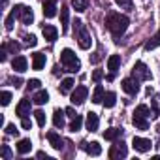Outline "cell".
Wrapping results in <instances>:
<instances>
[{
	"mask_svg": "<svg viewBox=\"0 0 160 160\" xmlns=\"http://www.w3.org/2000/svg\"><path fill=\"white\" fill-rule=\"evenodd\" d=\"M106 25H108V30L113 34V40L119 42V38L126 32V28L130 25V19L126 15H121V13H111L106 21Z\"/></svg>",
	"mask_w": 160,
	"mask_h": 160,
	"instance_id": "obj_1",
	"label": "cell"
},
{
	"mask_svg": "<svg viewBox=\"0 0 160 160\" xmlns=\"http://www.w3.org/2000/svg\"><path fill=\"white\" fill-rule=\"evenodd\" d=\"M73 36H75V40H77V43H79L81 49H89L92 45L91 32L87 30V27L83 25V21H79V19H75V23H73Z\"/></svg>",
	"mask_w": 160,
	"mask_h": 160,
	"instance_id": "obj_2",
	"label": "cell"
},
{
	"mask_svg": "<svg viewBox=\"0 0 160 160\" xmlns=\"http://www.w3.org/2000/svg\"><path fill=\"white\" fill-rule=\"evenodd\" d=\"M60 64L64 66L66 72H77L79 68H81V62H79V58L75 57V53L72 49H62V53H60Z\"/></svg>",
	"mask_w": 160,
	"mask_h": 160,
	"instance_id": "obj_3",
	"label": "cell"
},
{
	"mask_svg": "<svg viewBox=\"0 0 160 160\" xmlns=\"http://www.w3.org/2000/svg\"><path fill=\"white\" fill-rule=\"evenodd\" d=\"M13 12H15V15H17V19L23 23V25H30L32 21H34V13H32V10L28 8V6H23V4H17L15 8H13Z\"/></svg>",
	"mask_w": 160,
	"mask_h": 160,
	"instance_id": "obj_4",
	"label": "cell"
},
{
	"mask_svg": "<svg viewBox=\"0 0 160 160\" xmlns=\"http://www.w3.org/2000/svg\"><path fill=\"white\" fill-rule=\"evenodd\" d=\"M109 158L111 160H119V158H126V154H128V147H126V143L124 141H117L115 139V143L111 145V149H109Z\"/></svg>",
	"mask_w": 160,
	"mask_h": 160,
	"instance_id": "obj_5",
	"label": "cell"
},
{
	"mask_svg": "<svg viewBox=\"0 0 160 160\" xmlns=\"http://www.w3.org/2000/svg\"><path fill=\"white\" fill-rule=\"evenodd\" d=\"M132 77L138 79V81H147V79H151V72L149 68L145 66V62H136L134 68H132Z\"/></svg>",
	"mask_w": 160,
	"mask_h": 160,
	"instance_id": "obj_6",
	"label": "cell"
},
{
	"mask_svg": "<svg viewBox=\"0 0 160 160\" xmlns=\"http://www.w3.org/2000/svg\"><path fill=\"white\" fill-rule=\"evenodd\" d=\"M122 91L124 92H128L130 96H136L138 92H139V81L138 79H134V77H126V79H122Z\"/></svg>",
	"mask_w": 160,
	"mask_h": 160,
	"instance_id": "obj_7",
	"label": "cell"
},
{
	"mask_svg": "<svg viewBox=\"0 0 160 160\" xmlns=\"http://www.w3.org/2000/svg\"><path fill=\"white\" fill-rule=\"evenodd\" d=\"M87 94H89L87 87H83V85L75 87V91L72 92V104H75V106H81V104L87 100Z\"/></svg>",
	"mask_w": 160,
	"mask_h": 160,
	"instance_id": "obj_8",
	"label": "cell"
},
{
	"mask_svg": "<svg viewBox=\"0 0 160 160\" xmlns=\"http://www.w3.org/2000/svg\"><path fill=\"white\" fill-rule=\"evenodd\" d=\"M132 147H134L136 151H139V152H147V151H151L152 143H151V139H145V138H138V136H134V139H132Z\"/></svg>",
	"mask_w": 160,
	"mask_h": 160,
	"instance_id": "obj_9",
	"label": "cell"
},
{
	"mask_svg": "<svg viewBox=\"0 0 160 160\" xmlns=\"http://www.w3.org/2000/svg\"><path fill=\"white\" fill-rule=\"evenodd\" d=\"M42 32H43V38H45L49 43H53V42L58 38V30H57V27H53V25H43V27H42Z\"/></svg>",
	"mask_w": 160,
	"mask_h": 160,
	"instance_id": "obj_10",
	"label": "cell"
},
{
	"mask_svg": "<svg viewBox=\"0 0 160 160\" xmlns=\"http://www.w3.org/2000/svg\"><path fill=\"white\" fill-rule=\"evenodd\" d=\"M85 124H87V130H89V132H96V130H98V124H100L98 115H96L94 111L87 113V121H85Z\"/></svg>",
	"mask_w": 160,
	"mask_h": 160,
	"instance_id": "obj_11",
	"label": "cell"
},
{
	"mask_svg": "<svg viewBox=\"0 0 160 160\" xmlns=\"http://www.w3.org/2000/svg\"><path fill=\"white\" fill-rule=\"evenodd\" d=\"M12 66H13V70H15V72L23 73V72H27V68H28V62H27V58H25L23 55H19V57H15V58L12 60Z\"/></svg>",
	"mask_w": 160,
	"mask_h": 160,
	"instance_id": "obj_12",
	"label": "cell"
},
{
	"mask_svg": "<svg viewBox=\"0 0 160 160\" xmlns=\"http://www.w3.org/2000/svg\"><path fill=\"white\" fill-rule=\"evenodd\" d=\"M15 113L23 119V117H27V115H30V100H27V98H23L19 104H17V108H15Z\"/></svg>",
	"mask_w": 160,
	"mask_h": 160,
	"instance_id": "obj_13",
	"label": "cell"
},
{
	"mask_svg": "<svg viewBox=\"0 0 160 160\" xmlns=\"http://www.w3.org/2000/svg\"><path fill=\"white\" fill-rule=\"evenodd\" d=\"M47 139H49L51 147H53V149H57V151H60V149L64 147V139H62L57 132H47Z\"/></svg>",
	"mask_w": 160,
	"mask_h": 160,
	"instance_id": "obj_14",
	"label": "cell"
},
{
	"mask_svg": "<svg viewBox=\"0 0 160 160\" xmlns=\"http://www.w3.org/2000/svg\"><path fill=\"white\" fill-rule=\"evenodd\" d=\"M132 124H134L136 128H139V130H147V128H149V121H147V117L138 115V113H134V117H132Z\"/></svg>",
	"mask_w": 160,
	"mask_h": 160,
	"instance_id": "obj_15",
	"label": "cell"
},
{
	"mask_svg": "<svg viewBox=\"0 0 160 160\" xmlns=\"http://www.w3.org/2000/svg\"><path fill=\"white\" fill-rule=\"evenodd\" d=\"M45 60H47V58H45L43 53H34V55H32V68H34V70H42V68L45 66Z\"/></svg>",
	"mask_w": 160,
	"mask_h": 160,
	"instance_id": "obj_16",
	"label": "cell"
},
{
	"mask_svg": "<svg viewBox=\"0 0 160 160\" xmlns=\"http://www.w3.org/2000/svg\"><path fill=\"white\" fill-rule=\"evenodd\" d=\"M119 66H121V57L119 55H111L108 58V70H109V73H117Z\"/></svg>",
	"mask_w": 160,
	"mask_h": 160,
	"instance_id": "obj_17",
	"label": "cell"
},
{
	"mask_svg": "<svg viewBox=\"0 0 160 160\" xmlns=\"http://www.w3.org/2000/svg\"><path fill=\"white\" fill-rule=\"evenodd\" d=\"M83 147H85V151L91 154V156H98L100 152H102V147H100V143L98 141H91V143H83Z\"/></svg>",
	"mask_w": 160,
	"mask_h": 160,
	"instance_id": "obj_18",
	"label": "cell"
},
{
	"mask_svg": "<svg viewBox=\"0 0 160 160\" xmlns=\"http://www.w3.org/2000/svg\"><path fill=\"white\" fill-rule=\"evenodd\" d=\"M122 136V128H108L106 132H104V138L108 139V141H115V139H119Z\"/></svg>",
	"mask_w": 160,
	"mask_h": 160,
	"instance_id": "obj_19",
	"label": "cell"
},
{
	"mask_svg": "<svg viewBox=\"0 0 160 160\" xmlns=\"http://www.w3.org/2000/svg\"><path fill=\"white\" fill-rule=\"evenodd\" d=\"M43 15L47 19L57 15V2H43Z\"/></svg>",
	"mask_w": 160,
	"mask_h": 160,
	"instance_id": "obj_20",
	"label": "cell"
},
{
	"mask_svg": "<svg viewBox=\"0 0 160 160\" xmlns=\"http://www.w3.org/2000/svg\"><path fill=\"white\" fill-rule=\"evenodd\" d=\"M73 85H75V81H73V79L72 77H66V79H62V83H60V94H68L72 89H73Z\"/></svg>",
	"mask_w": 160,
	"mask_h": 160,
	"instance_id": "obj_21",
	"label": "cell"
},
{
	"mask_svg": "<svg viewBox=\"0 0 160 160\" xmlns=\"http://www.w3.org/2000/svg\"><path fill=\"white\" fill-rule=\"evenodd\" d=\"M68 21H70V10H68V6H62L60 8V25H62L64 32L68 30Z\"/></svg>",
	"mask_w": 160,
	"mask_h": 160,
	"instance_id": "obj_22",
	"label": "cell"
},
{
	"mask_svg": "<svg viewBox=\"0 0 160 160\" xmlns=\"http://www.w3.org/2000/svg\"><path fill=\"white\" fill-rule=\"evenodd\" d=\"M32 102H34L36 106H43V104H47V102H49V94H47L45 91H38V92L34 94Z\"/></svg>",
	"mask_w": 160,
	"mask_h": 160,
	"instance_id": "obj_23",
	"label": "cell"
},
{
	"mask_svg": "<svg viewBox=\"0 0 160 160\" xmlns=\"http://www.w3.org/2000/svg\"><path fill=\"white\" fill-rule=\"evenodd\" d=\"M64 113L66 111H62V109H55V113H53V124L57 128H62L64 126Z\"/></svg>",
	"mask_w": 160,
	"mask_h": 160,
	"instance_id": "obj_24",
	"label": "cell"
},
{
	"mask_svg": "<svg viewBox=\"0 0 160 160\" xmlns=\"http://www.w3.org/2000/svg\"><path fill=\"white\" fill-rule=\"evenodd\" d=\"M30 149H32V141L30 139H21L17 143V152L19 154H27V152H30Z\"/></svg>",
	"mask_w": 160,
	"mask_h": 160,
	"instance_id": "obj_25",
	"label": "cell"
},
{
	"mask_svg": "<svg viewBox=\"0 0 160 160\" xmlns=\"http://www.w3.org/2000/svg\"><path fill=\"white\" fill-rule=\"evenodd\" d=\"M156 47H160V30L145 43V51H152V49H156Z\"/></svg>",
	"mask_w": 160,
	"mask_h": 160,
	"instance_id": "obj_26",
	"label": "cell"
},
{
	"mask_svg": "<svg viewBox=\"0 0 160 160\" xmlns=\"http://www.w3.org/2000/svg\"><path fill=\"white\" fill-rule=\"evenodd\" d=\"M104 96H106V92H104L102 85H96V89H94V92H92V102H94V104H102V102H104Z\"/></svg>",
	"mask_w": 160,
	"mask_h": 160,
	"instance_id": "obj_27",
	"label": "cell"
},
{
	"mask_svg": "<svg viewBox=\"0 0 160 160\" xmlns=\"http://www.w3.org/2000/svg\"><path fill=\"white\" fill-rule=\"evenodd\" d=\"M115 102H117V94H115L113 91L106 92V96H104V106H106V108H113Z\"/></svg>",
	"mask_w": 160,
	"mask_h": 160,
	"instance_id": "obj_28",
	"label": "cell"
},
{
	"mask_svg": "<svg viewBox=\"0 0 160 160\" xmlns=\"http://www.w3.org/2000/svg\"><path fill=\"white\" fill-rule=\"evenodd\" d=\"M81 124H83V117L81 115H77L72 119L70 122V132H77V130H81Z\"/></svg>",
	"mask_w": 160,
	"mask_h": 160,
	"instance_id": "obj_29",
	"label": "cell"
},
{
	"mask_svg": "<svg viewBox=\"0 0 160 160\" xmlns=\"http://www.w3.org/2000/svg\"><path fill=\"white\" fill-rule=\"evenodd\" d=\"M72 6L75 8V12H85L89 8V0H72Z\"/></svg>",
	"mask_w": 160,
	"mask_h": 160,
	"instance_id": "obj_30",
	"label": "cell"
},
{
	"mask_svg": "<svg viewBox=\"0 0 160 160\" xmlns=\"http://www.w3.org/2000/svg\"><path fill=\"white\" fill-rule=\"evenodd\" d=\"M15 19H17V15H15V12L12 10V13L6 17V23H4V25H6V30H13V23H15Z\"/></svg>",
	"mask_w": 160,
	"mask_h": 160,
	"instance_id": "obj_31",
	"label": "cell"
},
{
	"mask_svg": "<svg viewBox=\"0 0 160 160\" xmlns=\"http://www.w3.org/2000/svg\"><path fill=\"white\" fill-rule=\"evenodd\" d=\"M115 2H117V6H119V8L128 10V12L134 8V2H132V0H115Z\"/></svg>",
	"mask_w": 160,
	"mask_h": 160,
	"instance_id": "obj_32",
	"label": "cell"
},
{
	"mask_svg": "<svg viewBox=\"0 0 160 160\" xmlns=\"http://www.w3.org/2000/svg\"><path fill=\"white\" fill-rule=\"evenodd\" d=\"M34 117H36V122H38V124L43 128V126H45V113H43L42 109H38V111L34 113Z\"/></svg>",
	"mask_w": 160,
	"mask_h": 160,
	"instance_id": "obj_33",
	"label": "cell"
},
{
	"mask_svg": "<svg viewBox=\"0 0 160 160\" xmlns=\"http://www.w3.org/2000/svg\"><path fill=\"white\" fill-rule=\"evenodd\" d=\"M0 102H2V106H8L12 102V92L10 91H2V94H0Z\"/></svg>",
	"mask_w": 160,
	"mask_h": 160,
	"instance_id": "obj_34",
	"label": "cell"
},
{
	"mask_svg": "<svg viewBox=\"0 0 160 160\" xmlns=\"http://www.w3.org/2000/svg\"><path fill=\"white\" fill-rule=\"evenodd\" d=\"M134 113L143 115V117H149V115H151V109H149L147 106H143V104H141V106H138V108H136V111H134Z\"/></svg>",
	"mask_w": 160,
	"mask_h": 160,
	"instance_id": "obj_35",
	"label": "cell"
},
{
	"mask_svg": "<svg viewBox=\"0 0 160 160\" xmlns=\"http://www.w3.org/2000/svg\"><path fill=\"white\" fill-rule=\"evenodd\" d=\"M158 115H160V98L156 96L152 100V117H158Z\"/></svg>",
	"mask_w": 160,
	"mask_h": 160,
	"instance_id": "obj_36",
	"label": "cell"
},
{
	"mask_svg": "<svg viewBox=\"0 0 160 160\" xmlns=\"http://www.w3.org/2000/svg\"><path fill=\"white\" fill-rule=\"evenodd\" d=\"M23 38H25V42H27V45H30V47H36V43H38V40H36V36H32V34H25Z\"/></svg>",
	"mask_w": 160,
	"mask_h": 160,
	"instance_id": "obj_37",
	"label": "cell"
},
{
	"mask_svg": "<svg viewBox=\"0 0 160 160\" xmlns=\"http://www.w3.org/2000/svg\"><path fill=\"white\" fill-rule=\"evenodd\" d=\"M40 85H42L40 79H30V81L27 83V89L28 91H36V89H40Z\"/></svg>",
	"mask_w": 160,
	"mask_h": 160,
	"instance_id": "obj_38",
	"label": "cell"
},
{
	"mask_svg": "<svg viewBox=\"0 0 160 160\" xmlns=\"http://www.w3.org/2000/svg\"><path fill=\"white\" fill-rule=\"evenodd\" d=\"M12 156H13V154H12V149H10L8 145H2V158H4V160H12Z\"/></svg>",
	"mask_w": 160,
	"mask_h": 160,
	"instance_id": "obj_39",
	"label": "cell"
},
{
	"mask_svg": "<svg viewBox=\"0 0 160 160\" xmlns=\"http://www.w3.org/2000/svg\"><path fill=\"white\" fill-rule=\"evenodd\" d=\"M102 77H104V72H102V70H94V72H92V81H94V83H100Z\"/></svg>",
	"mask_w": 160,
	"mask_h": 160,
	"instance_id": "obj_40",
	"label": "cell"
},
{
	"mask_svg": "<svg viewBox=\"0 0 160 160\" xmlns=\"http://www.w3.org/2000/svg\"><path fill=\"white\" fill-rule=\"evenodd\" d=\"M102 58H104V57H102V51H96V53L91 57V62H92V64H98Z\"/></svg>",
	"mask_w": 160,
	"mask_h": 160,
	"instance_id": "obj_41",
	"label": "cell"
},
{
	"mask_svg": "<svg viewBox=\"0 0 160 160\" xmlns=\"http://www.w3.org/2000/svg\"><path fill=\"white\" fill-rule=\"evenodd\" d=\"M17 132H19V130L15 128V124H8V126H6V134H8V136H17Z\"/></svg>",
	"mask_w": 160,
	"mask_h": 160,
	"instance_id": "obj_42",
	"label": "cell"
},
{
	"mask_svg": "<svg viewBox=\"0 0 160 160\" xmlns=\"http://www.w3.org/2000/svg\"><path fill=\"white\" fill-rule=\"evenodd\" d=\"M6 47H8L12 53H17V51H19V43H17V42H10V43H6Z\"/></svg>",
	"mask_w": 160,
	"mask_h": 160,
	"instance_id": "obj_43",
	"label": "cell"
},
{
	"mask_svg": "<svg viewBox=\"0 0 160 160\" xmlns=\"http://www.w3.org/2000/svg\"><path fill=\"white\" fill-rule=\"evenodd\" d=\"M21 126H23L25 130H30V128H32V122H30V119L23 117V119H21Z\"/></svg>",
	"mask_w": 160,
	"mask_h": 160,
	"instance_id": "obj_44",
	"label": "cell"
},
{
	"mask_svg": "<svg viewBox=\"0 0 160 160\" xmlns=\"http://www.w3.org/2000/svg\"><path fill=\"white\" fill-rule=\"evenodd\" d=\"M10 81H12V85H13L15 89H19V87L23 85V81H21V79H19V77H12V79H10Z\"/></svg>",
	"mask_w": 160,
	"mask_h": 160,
	"instance_id": "obj_45",
	"label": "cell"
},
{
	"mask_svg": "<svg viewBox=\"0 0 160 160\" xmlns=\"http://www.w3.org/2000/svg\"><path fill=\"white\" fill-rule=\"evenodd\" d=\"M66 115H68V117H72V119H73V117H77V113L73 111V108H66Z\"/></svg>",
	"mask_w": 160,
	"mask_h": 160,
	"instance_id": "obj_46",
	"label": "cell"
},
{
	"mask_svg": "<svg viewBox=\"0 0 160 160\" xmlns=\"http://www.w3.org/2000/svg\"><path fill=\"white\" fill-rule=\"evenodd\" d=\"M38 158H45V160H47V158H49V156H47V154H45V152H43V151H40V152H38Z\"/></svg>",
	"mask_w": 160,
	"mask_h": 160,
	"instance_id": "obj_47",
	"label": "cell"
},
{
	"mask_svg": "<svg viewBox=\"0 0 160 160\" xmlns=\"http://www.w3.org/2000/svg\"><path fill=\"white\" fill-rule=\"evenodd\" d=\"M2 6H4V8L8 6V0H2Z\"/></svg>",
	"mask_w": 160,
	"mask_h": 160,
	"instance_id": "obj_48",
	"label": "cell"
},
{
	"mask_svg": "<svg viewBox=\"0 0 160 160\" xmlns=\"http://www.w3.org/2000/svg\"><path fill=\"white\" fill-rule=\"evenodd\" d=\"M43 2H57V0H43Z\"/></svg>",
	"mask_w": 160,
	"mask_h": 160,
	"instance_id": "obj_49",
	"label": "cell"
}]
</instances>
